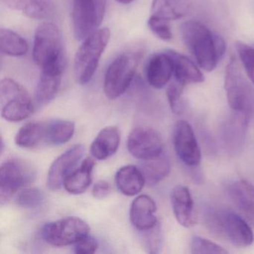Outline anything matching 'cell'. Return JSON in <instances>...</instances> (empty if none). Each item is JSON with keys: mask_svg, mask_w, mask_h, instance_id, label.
<instances>
[{"mask_svg": "<svg viewBox=\"0 0 254 254\" xmlns=\"http://www.w3.org/2000/svg\"><path fill=\"white\" fill-rule=\"evenodd\" d=\"M191 251L194 254H227L228 253L220 245L199 236H194L191 239Z\"/></svg>", "mask_w": 254, "mask_h": 254, "instance_id": "1f68e13d", "label": "cell"}, {"mask_svg": "<svg viewBox=\"0 0 254 254\" xmlns=\"http://www.w3.org/2000/svg\"><path fill=\"white\" fill-rule=\"evenodd\" d=\"M191 0H153L151 15L165 20H179L191 11Z\"/></svg>", "mask_w": 254, "mask_h": 254, "instance_id": "cb8c5ba5", "label": "cell"}, {"mask_svg": "<svg viewBox=\"0 0 254 254\" xmlns=\"http://www.w3.org/2000/svg\"><path fill=\"white\" fill-rule=\"evenodd\" d=\"M156 212L157 205L150 196L145 194L138 196L130 206V222L139 231L151 230L158 224Z\"/></svg>", "mask_w": 254, "mask_h": 254, "instance_id": "5bb4252c", "label": "cell"}, {"mask_svg": "<svg viewBox=\"0 0 254 254\" xmlns=\"http://www.w3.org/2000/svg\"><path fill=\"white\" fill-rule=\"evenodd\" d=\"M174 145L180 160L194 167L201 161V152L192 127L185 120L177 122L174 132Z\"/></svg>", "mask_w": 254, "mask_h": 254, "instance_id": "8fae6325", "label": "cell"}, {"mask_svg": "<svg viewBox=\"0 0 254 254\" xmlns=\"http://www.w3.org/2000/svg\"><path fill=\"white\" fill-rule=\"evenodd\" d=\"M173 74V62L167 52L154 55L147 64V81L154 88H163L169 82Z\"/></svg>", "mask_w": 254, "mask_h": 254, "instance_id": "9a60e30c", "label": "cell"}, {"mask_svg": "<svg viewBox=\"0 0 254 254\" xmlns=\"http://www.w3.org/2000/svg\"><path fill=\"white\" fill-rule=\"evenodd\" d=\"M62 70H42L35 92V105H47L57 96L62 81Z\"/></svg>", "mask_w": 254, "mask_h": 254, "instance_id": "44dd1931", "label": "cell"}, {"mask_svg": "<svg viewBox=\"0 0 254 254\" xmlns=\"http://www.w3.org/2000/svg\"><path fill=\"white\" fill-rule=\"evenodd\" d=\"M172 58L174 66L175 81L186 86L190 84H198L204 81V76L197 66L184 55L173 50L166 51Z\"/></svg>", "mask_w": 254, "mask_h": 254, "instance_id": "ffe728a7", "label": "cell"}, {"mask_svg": "<svg viewBox=\"0 0 254 254\" xmlns=\"http://www.w3.org/2000/svg\"><path fill=\"white\" fill-rule=\"evenodd\" d=\"M139 168L145 178V184L154 186L170 173L171 163L167 156L163 153L155 158L142 160Z\"/></svg>", "mask_w": 254, "mask_h": 254, "instance_id": "484cf974", "label": "cell"}, {"mask_svg": "<svg viewBox=\"0 0 254 254\" xmlns=\"http://www.w3.org/2000/svg\"><path fill=\"white\" fill-rule=\"evenodd\" d=\"M33 60L41 70L65 68L63 42L59 27L50 22L37 28L34 38Z\"/></svg>", "mask_w": 254, "mask_h": 254, "instance_id": "7a4b0ae2", "label": "cell"}, {"mask_svg": "<svg viewBox=\"0 0 254 254\" xmlns=\"http://www.w3.org/2000/svg\"><path fill=\"white\" fill-rule=\"evenodd\" d=\"M130 154L141 160H151L163 153V143L160 133L150 127L133 129L127 139Z\"/></svg>", "mask_w": 254, "mask_h": 254, "instance_id": "30bf717a", "label": "cell"}, {"mask_svg": "<svg viewBox=\"0 0 254 254\" xmlns=\"http://www.w3.org/2000/svg\"><path fill=\"white\" fill-rule=\"evenodd\" d=\"M0 50L2 54L11 57L25 56L29 51V45L24 38L14 31L0 29Z\"/></svg>", "mask_w": 254, "mask_h": 254, "instance_id": "f1b7e54d", "label": "cell"}, {"mask_svg": "<svg viewBox=\"0 0 254 254\" xmlns=\"http://www.w3.org/2000/svg\"><path fill=\"white\" fill-rule=\"evenodd\" d=\"M248 116L245 113L236 112V114L227 122L223 130V138L229 149L240 148L245 140Z\"/></svg>", "mask_w": 254, "mask_h": 254, "instance_id": "d4e9b609", "label": "cell"}, {"mask_svg": "<svg viewBox=\"0 0 254 254\" xmlns=\"http://www.w3.org/2000/svg\"><path fill=\"white\" fill-rule=\"evenodd\" d=\"M85 148L77 144L59 156L50 166L47 176V187L51 190H58L64 186L68 175L75 169L84 156Z\"/></svg>", "mask_w": 254, "mask_h": 254, "instance_id": "7c38bea8", "label": "cell"}, {"mask_svg": "<svg viewBox=\"0 0 254 254\" xmlns=\"http://www.w3.org/2000/svg\"><path fill=\"white\" fill-rule=\"evenodd\" d=\"M97 248V241L89 235L75 244V252L78 254H93Z\"/></svg>", "mask_w": 254, "mask_h": 254, "instance_id": "8d00e7d4", "label": "cell"}, {"mask_svg": "<svg viewBox=\"0 0 254 254\" xmlns=\"http://www.w3.org/2000/svg\"><path fill=\"white\" fill-rule=\"evenodd\" d=\"M94 160L87 157L81 166L74 169L64 183L65 190L72 194H80L86 191L92 182V174L94 168Z\"/></svg>", "mask_w": 254, "mask_h": 254, "instance_id": "603a6c76", "label": "cell"}, {"mask_svg": "<svg viewBox=\"0 0 254 254\" xmlns=\"http://www.w3.org/2000/svg\"><path fill=\"white\" fill-rule=\"evenodd\" d=\"M111 192V187L109 183L106 181H99L96 183L93 190L92 194L96 199H104L108 197Z\"/></svg>", "mask_w": 254, "mask_h": 254, "instance_id": "74e56055", "label": "cell"}, {"mask_svg": "<svg viewBox=\"0 0 254 254\" xmlns=\"http://www.w3.org/2000/svg\"><path fill=\"white\" fill-rule=\"evenodd\" d=\"M183 41L203 70H213L226 51L224 39L200 22L189 20L181 26Z\"/></svg>", "mask_w": 254, "mask_h": 254, "instance_id": "6da1fadb", "label": "cell"}, {"mask_svg": "<svg viewBox=\"0 0 254 254\" xmlns=\"http://www.w3.org/2000/svg\"><path fill=\"white\" fill-rule=\"evenodd\" d=\"M44 195L41 190L36 188L26 189L22 190L17 197L16 203L24 208H35L42 203Z\"/></svg>", "mask_w": 254, "mask_h": 254, "instance_id": "d6a6232c", "label": "cell"}, {"mask_svg": "<svg viewBox=\"0 0 254 254\" xmlns=\"http://www.w3.org/2000/svg\"><path fill=\"white\" fill-rule=\"evenodd\" d=\"M47 123L31 122L24 125L17 132L15 143L21 148H33L45 142Z\"/></svg>", "mask_w": 254, "mask_h": 254, "instance_id": "4316f807", "label": "cell"}, {"mask_svg": "<svg viewBox=\"0 0 254 254\" xmlns=\"http://www.w3.org/2000/svg\"><path fill=\"white\" fill-rule=\"evenodd\" d=\"M225 236L233 245L247 248L254 242V233L248 223L240 215L227 212L225 221Z\"/></svg>", "mask_w": 254, "mask_h": 254, "instance_id": "e0dca14e", "label": "cell"}, {"mask_svg": "<svg viewBox=\"0 0 254 254\" xmlns=\"http://www.w3.org/2000/svg\"><path fill=\"white\" fill-rule=\"evenodd\" d=\"M224 87L230 108L235 112L245 113L248 115L254 102V92L234 57L230 59L226 67Z\"/></svg>", "mask_w": 254, "mask_h": 254, "instance_id": "52a82bcc", "label": "cell"}, {"mask_svg": "<svg viewBox=\"0 0 254 254\" xmlns=\"http://www.w3.org/2000/svg\"><path fill=\"white\" fill-rule=\"evenodd\" d=\"M2 3L14 11L22 13L29 18L44 20L54 14L53 0H1Z\"/></svg>", "mask_w": 254, "mask_h": 254, "instance_id": "ac0fdd59", "label": "cell"}, {"mask_svg": "<svg viewBox=\"0 0 254 254\" xmlns=\"http://www.w3.org/2000/svg\"><path fill=\"white\" fill-rule=\"evenodd\" d=\"M115 181L118 190L127 196L139 194L145 184V178L140 169L133 165L125 166L119 169Z\"/></svg>", "mask_w": 254, "mask_h": 254, "instance_id": "7402d4cb", "label": "cell"}, {"mask_svg": "<svg viewBox=\"0 0 254 254\" xmlns=\"http://www.w3.org/2000/svg\"><path fill=\"white\" fill-rule=\"evenodd\" d=\"M35 171L29 163L11 159L0 168V199L2 203L9 200L20 189L35 181Z\"/></svg>", "mask_w": 254, "mask_h": 254, "instance_id": "9c48e42d", "label": "cell"}, {"mask_svg": "<svg viewBox=\"0 0 254 254\" xmlns=\"http://www.w3.org/2000/svg\"><path fill=\"white\" fill-rule=\"evenodd\" d=\"M107 0H72L74 36L83 41L99 29L106 11Z\"/></svg>", "mask_w": 254, "mask_h": 254, "instance_id": "8992f818", "label": "cell"}, {"mask_svg": "<svg viewBox=\"0 0 254 254\" xmlns=\"http://www.w3.org/2000/svg\"><path fill=\"white\" fill-rule=\"evenodd\" d=\"M134 0H117V2L119 3L123 4V5H127V4L131 3Z\"/></svg>", "mask_w": 254, "mask_h": 254, "instance_id": "f35d334b", "label": "cell"}, {"mask_svg": "<svg viewBox=\"0 0 254 254\" xmlns=\"http://www.w3.org/2000/svg\"><path fill=\"white\" fill-rule=\"evenodd\" d=\"M142 55L126 53L111 62L104 78V92L110 99L123 96L134 78Z\"/></svg>", "mask_w": 254, "mask_h": 254, "instance_id": "277c9868", "label": "cell"}, {"mask_svg": "<svg viewBox=\"0 0 254 254\" xmlns=\"http://www.w3.org/2000/svg\"><path fill=\"white\" fill-rule=\"evenodd\" d=\"M88 224L77 217H66L48 223L42 230L44 240L55 247L75 245L89 235Z\"/></svg>", "mask_w": 254, "mask_h": 254, "instance_id": "ba28073f", "label": "cell"}, {"mask_svg": "<svg viewBox=\"0 0 254 254\" xmlns=\"http://www.w3.org/2000/svg\"><path fill=\"white\" fill-rule=\"evenodd\" d=\"M120 133L115 126H109L102 129L93 140L90 147V153L95 159L104 160L114 155L120 144Z\"/></svg>", "mask_w": 254, "mask_h": 254, "instance_id": "d6986e66", "label": "cell"}, {"mask_svg": "<svg viewBox=\"0 0 254 254\" xmlns=\"http://www.w3.org/2000/svg\"><path fill=\"white\" fill-rule=\"evenodd\" d=\"M148 25L151 32L157 38L163 41L172 39V32L169 20L151 15L148 19Z\"/></svg>", "mask_w": 254, "mask_h": 254, "instance_id": "836d02e7", "label": "cell"}, {"mask_svg": "<svg viewBox=\"0 0 254 254\" xmlns=\"http://www.w3.org/2000/svg\"><path fill=\"white\" fill-rule=\"evenodd\" d=\"M145 234V242L148 246V251L151 254H157L161 247V229L160 224H157L151 230L142 232Z\"/></svg>", "mask_w": 254, "mask_h": 254, "instance_id": "d590c367", "label": "cell"}, {"mask_svg": "<svg viewBox=\"0 0 254 254\" xmlns=\"http://www.w3.org/2000/svg\"><path fill=\"white\" fill-rule=\"evenodd\" d=\"M184 87L185 86L180 84L175 80L168 86L166 95H167L169 106L174 114H181L184 111V105L182 95Z\"/></svg>", "mask_w": 254, "mask_h": 254, "instance_id": "4dcf8cb0", "label": "cell"}, {"mask_svg": "<svg viewBox=\"0 0 254 254\" xmlns=\"http://www.w3.org/2000/svg\"><path fill=\"white\" fill-rule=\"evenodd\" d=\"M1 115L7 121L17 123L32 115L35 103L27 90L11 78L0 82Z\"/></svg>", "mask_w": 254, "mask_h": 254, "instance_id": "5b68a950", "label": "cell"}, {"mask_svg": "<svg viewBox=\"0 0 254 254\" xmlns=\"http://www.w3.org/2000/svg\"><path fill=\"white\" fill-rule=\"evenodd\" d=\"M239 59L251 81L254 84V48L243 42L235 44Z\"/></svg>", "mask_w": 254, "mask_h": 254, "instance_id": "f546056e", "label": "cell"}, {"mask_svg": "<svg viewBox=\"0 0 254 254\" xmlns=\"http://www.w3.org/2000/svg\"><path fill=\"white\" fill-rule=\"evenodd\" d=\"M222 212L219 210L209 211L205 218L208 228L218 236H225L226 215L227 212Z\"/></svg>", "mask_w": 254, "mask_h": 254, "instance_id": "e575fe53", "label": "cell"}, {"mask_svg": "<svg viewBox=\"0 0 254 254\" xmlns=\"http://www.w3.org/2000/svg\"><path fill=\"white\" fill-rule=\"evenodd\" d=\"M110 38L111 31L108 28H103L83 41L74 60V73L77 82L86 84L92 79Z\"/></svg>", "mask_w": 254, "mask_h": 254, "instance_id": "3957f363", "label": "cell"}, {"mask_svg": "<svg viewBox=\"0 0 254 254\" xmlns=\"http://www.w3.org/2000/svg\"><path fill=\"white\" fill-rule=\"evenodd\" d=\"M75 133V124L69 120H58L47 123L46 143L63 145L69 142Z\"/></svg>", "mask_w": 254, "mask_h": 254, "instance_id": "83f0119b", "label": "cell"}, {"mask_svg": "<svg viewBox=\"0 0 254 254\" xmlns=\"http://www.w3.org/2000/svg\"><path fill=\"white\" fill-rule=\"evenodd\" d=\"M171 202L178 222L187 228L194 227L197 223V215L188 187L184 186L175 187L171 194Z\"/></svg>", "mask_w": 254, "mask_h": 254, "instance_id": "4fadbf2b", "label": "cell"}, {"mask_svg": "<svg viewBox=\"0 0 254 254\" xmlns=\"http://www.w3.org/2000/svg\"><path fill=\"white\" fill-rule=\"evenodd\" d=\"M232 202L254 226V187L245 180H239L229 187Z\"/></svg>", "mask_w": 254, "mask_h": 254, "instance_id": "2e32d148", "label": "cell"}]
</instances>
